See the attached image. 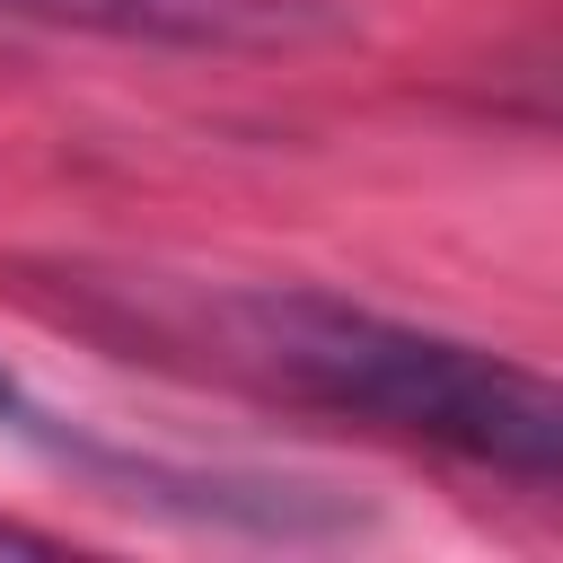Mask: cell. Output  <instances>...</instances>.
Returning a JSON list of instances; mask_svg holds the SVG:
<instances>
[{
    "instance_id": "6da1fadb",
    "label": "cell",
    "mask_w": 563,
    "mask_h": 563,
    "mask_svg": "<svg viewBox=\"0 0 563 563\" xmlns=\"http://www.w3.org/2000/svg\"><path fill=\"white\" fill-rule=\"evenodd\" d=\"M79 308H123V334L150 352H194L202 369H220L238 387L449 449V457L519 475L537 493L563 475V396L528 361L378 317L361 299L299 290V282H211L202 290V282L123 273V282H79Z\"/></svg>"
},
{
    "instance_id": "7a4b0ae2",
    "label": "cell",
    "mask_w": 563,
    "mask_h": 563,
    "mask_svg": "<svg viewBox=\"0 0 563 563\" xmlns=\"http://www.w3.org/2000/svg\"><path fill=\"white\" fill-rule=\"evenodd\" d=\"M0 18L150 53H299L343 35L334 0H0Z\"/></svg>"
},
{
    "instance_id": "3957f363",
    "label": "cell",
    "mask_w": 563,
    "mask_h": 563,
    "mask_svg": "<svg viewBox=\"0 0 563 563\" xmlns=\"http://www.w3.org/2000/svg\"><path fill=\"white\" fill-rule=\"evenodd\" d=\"M0 413H18V378L9 369H0Z\"/></svg>"
}]
</instances>
